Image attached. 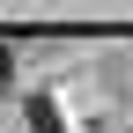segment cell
<instances>
[{
	"instance_id": "cell-1",
	"label": "cell",
	"mask_w": 133,
	"mask_h": 133,
	"mask_svg": "<svg viewBox=\"0 0 133 133\" xmlns=\"http://www.w3.org/2000/svg\"><path fill=\"white\" fill-rule=\"evenodd\" d=\"M30 126H37V133H59V118H52L44 104H30Z\"/></svg>"
},
{
	"instance_id": "cell-2",
	"label": "cell",
	"mask_w": 133,
	"mask_h": 133,
	"mask_svg": "<svg viewBox=\"0 0 133 133\" xmlns=\"http://www.w3.org/2000/svg\"><path fill=\"white\" fill-rule=\"evenodd\" d=\"M0 89H8V52H0Z\"/></svg>"
}]
</instances>
